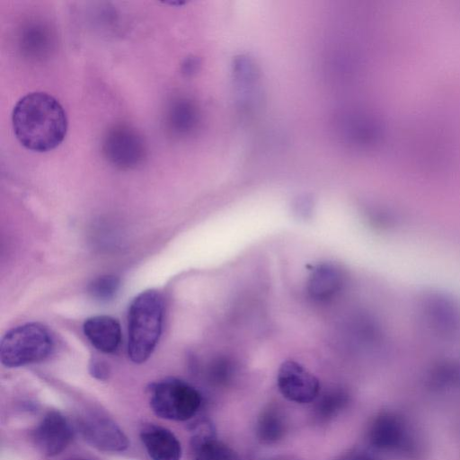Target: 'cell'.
Returning <instances> with one entry per match:
<instances>
[{"instance_id": "1", "label": "cell", "mask_w": 460, "mask_h": 460, "mask_svg": "<svg viewBox=\"0 0 460 460\" xmlns=\"http://www.w3.org/2000/svg\"><path fill=\"white\" fill-rule=\"evenodd\" d=\"M13 128L18 141L34 152H48L61 144L67 130V119L61 104L43 92L26 94L15 104Z\"/></svg>"}, {"instance_id": "2", "label": "cell", "mask_w": 460, "mask_h": 460, "mask_svg": "<svg viewBox=\"0 0 460 460\" xmlns=\"http://www.w3.org/2000/svg\"><path fill=\"white\" fill-rule=\"evenodd\" d=\"M164 314V297L155 289L141 292L130 303L128 353L134 363H144L152 355L162 333Z\"/></svg>"}, {"instance_id": "3", "label": "cell", "mask_w": 460, "mask_h": 460, "mask_svg": "<svg viewBox=\"0 0 460 460\" xmlns=\"http://www.w3.org/2000/svg\"><path fill=\"white\" fill-rule=\"evenodd\" d=\"M54 348V337L46 326L28 323L5 333L0 343V359L6 367H22L44 360Z\"/></svg>"}, {"instance_id": "4", "label": "cell", "mask_w": 460, "mask_h": 460, "mask_svg": "<svg viewBox=\"0 0 460 460\" xmlns=\"http://www.w3.org/2000/svg\"><path fill=\"white\" fill-rule=\"evenodd\" d=\"M148 393L153 411L169 420H188L195 416L201 405L199 392L177 378L170 377L153 383Z\"/></svg>"}, {"instance_id": "5", "label": "cell", "mask_w": 460, "mask_h": 460, "mask_svg": "<svg viewBox=\"0 0 460 460\" xmlns=\"http://www.w3.org/2000/svg\"><path fill=\"white\" fill-rule=\"evenodd\" d=\"M420 313L425 324L440 337L452 339L460 335V304L443 293H431L424 297Z\"/></svg>"}, {"instance_id": "6", "label": "cell", "mask_w": 460, "mask_h": 460, "mask_svg": "<svg viewBox=\"0 0 460 460\" xmlns=\"http://www.w3.org/2000/svg\"><path fill=\"white\" fill-rule=\"evenodd\" d=\"M277 385L284 398L299 404L314 402L321 391L318 378L294 360H287L280 365L277 375Z\"/></svg>"}, {"instance_id": "7", "label": "cell", "mask_w": 460, "mask_h": 460, "mask_svg": "<svg viewBox=\"0 0 460 460\" xmlns=\"http://www.w3.org/2000/svg\"><path fill=\"white\" fill-rule=\"evenodd\" d=\"M83 438L93 447L104 452H122L128 447V440L120 428L109 418L90 415L79 423Z\"/></svg>"}, {"instance_id": "8", "label": "cell", "mask_w": 460, "mask_h": 460, "mask_svg": "<svg viewBox=\"0 0 460 460\" xmlns=\"http://www.w3.org/2000/svg\"><path fill=\"white\" fill-rule=\"evenodd\" d=\"M72 437L67 420L56 411L48 412L32 432L37 448L47 456L60 454L69 445Z\"/></svg>"}, {"instance_id": "9", "label": "cell", "mask_w": 460, "mask_h": 460, "mask_svg": "<svg viewBox=\"0 0 460 460\" xmlns=\"http://www.w3.org/2000/svg\"><path fill=\"white\" fill-rule=\"evenodd\" d=\"M104 152L108 159L119 167L137 164L144 155V146L137 134L125 127L111 130L104 142Z\"/></svg>"}, {"instance_id": "10", "label": "cell", "mask_w": 460, "mask_h": 460, "mask_svg": "<svg viewBox=\"0 0 460 460\" xmlns=\"http://www.w3.org/2000/svg\"><path fill=\"white\" fill-rule=\"evenodd\" d=\"M370 444L376 449L402 451L410 446V437L403 421L385 413L375 419L368 432Z\"/></svg>"}, {"instance_id": "11", "label": "cell", "mask_w": 460, "mask_h": 460, "mask_svg": "<svg viewBox=\"0 0 460 460\" xmlns=\"http://www.w3.org/2000/svg\"><path fill=\"white\" fill-rule=\"evenodd\" d=\"M83 331L91 344L101 352L114 353L120 345V325L111 316H92L84 321Z\"/></svg>"}, {"instance_id": "12", "label": "cell", "mask_w": 460, "mask_h": 460, "mask_svg": "<svg viewBox=\"0 0 460 460\" xmlns=\"http://www.w3.org/2000/svg\"><path fill=\"white\" fill-rule=\"evenodd\" d=\"M191 445L194 460H241L228 446L217 438L215 429L208 421H202L193 430Z\"/></svg>"}, {"instance_id": "13", "label": "cell", "mask_w": 460, "mask_h": 460, "mask_svg": "<svg viewBox=\"0 0 460 460\" xmlns=\"http://www.w3.org/2000/svg\"><path fill=\"white\" fill-rule=\"evenodd\" d=\"M344 284L342 270L332 263L315 266L307 280V292L312 299L326 302L335 297Z\"/></svg>"}, {"instance_id": "14", "label": "cell", "mask_w": 460, "mask_h": 460, "mask_svg": "<svg viewBox=\"0 0 460 460\" xmlns=\"http://www.w3.org/2000/svg\"><path fill=\"white\" fill-rule=\"evenodd\" d=\"M140 438L152 460H181V443L169 429L149 425L141 430Z\"/></svg>"}, {"instance_id": "15", "label": "cell", "mask_w": 460, "mask_h": 460, "mask_svg": "<svg viewBox=\"0 0 460 460\" xmlns=\"http://www.w3.org/2000/svg\"><path fill=\"white\" fill-rule=\"evenodd\" d=\"M284 431V419L277 409L263 411L258 422V435L263 442H276L283 437Z\"/></svg>"}, {"instance_id": "16", "label": "cell", "mask_w": 460, "mask_h": 460, "mask_svg": "<svg viewBox=\"0 0 460 460\" xmlns=\"http://www.w3.org/2000/svg\"><path fill=\"white\" fill-rule=\"evenodd\" d=\"M119 288V279L115 276L105 275L93 280L88 291L98 301H108L114 297Z\"/></svg>"}, {"instance_id": "17", "label": "cell", "mask_w": 460, "mask_h": 460, "mask_svg": "<svg viewBox=\"0 0 460 460\" xmlns=\"http://www.w3.org/2000/svg\"><path fill=\"white\" fill-rule=\"evenodd\" d=\"M344 402V396L341 393H332L325 395L318 403V410L323 415L332 414Z\"/></svg>"}, {"instance_id": "18", "label": "cell", "mask_w": 460, "mask_h": 460, "mask_svg": "<svg viewBox=\"0 0 460 460\" xmlns=\"http://www.w3.org/2000/svg\"><path fill=\"white\" fill-rule=\"evenodd\" d=\"M90 373L93 377L99 380H104L109 376V369L103 362L93 359L90 363Z\"/></svg>"}, {"instance_id": "19", "label": "cell", "mask_w": 460, "mask_h": 460, "mask_svg": "<svg viewBox=\"0 0 460 460\" xmlns=\"http://www.w3.org/2000/svg\"><path fill=\"white\" fill-rule=\"evenodd\" d=\"M344 460H378L375 456L367 451H356L349 454Z\"/></svg>"}]
</instances>
